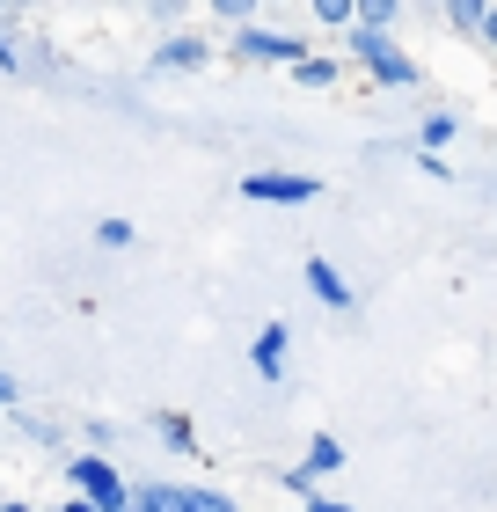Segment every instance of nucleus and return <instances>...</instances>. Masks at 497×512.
Masks as SVG:
<instances>
[{"instance_id":"f257e3e1","label":"nucleus","mask_w":497,"mask_h":512,"mask_svg":"<svg viewBox=\"0 0 497 512\" xmlns=\"http://www.w3.org/2000/svg\"><path fill=\"white\" fill-rule=\"evenodd\" d=\"M66 476H74V491H81V498H96L103 512H125V505H132L125 476H117L110 461H96V454H74V461H66Z\"/></svg>"},{"instance_id":"7ed1b4c3","label":"nucleus","mask_w":497,"mask_h":512,"mask_svg":"<svg viewBox=\"0 0 497 512\" xmlns=\"http://www.w3.org/2000/svg\"><path fill=\"white\" fill-rule=\"evenodd\" d=\"M351 52H359V59L373 66V74L388 81V88H410V81H417V66L402 59V52H395V44H388L381 30H359V37H351Z\"/></svg>"},{"instance_id":"1a4fd4ad","label":"nucleus","mask_w":497,"mask_h":512,"mask_svg":"<svg viewBox=\"0 0 497 512\" xmlns=\"http://www.w3.org/2000/svg\"><path fill=\"white\" fill-rule=\"evenodd\" d=\"M446 15H454L461 30H483V22H490V0H446Z\"/></svg>"},{"instance_id":"6ab92c4d","label":"nucleus","mask_w":497,"mask_h":512,"mask_svg":"<svg viewBox=\"0 0 497 512\" xmlns=\"http://www.w3.org/2000/svg\"><path fill=\"white\" fill-rule=\"evenodd\" d=\"M0 403H15V381H8V374H0Z\"/></svg>"},{"instance_id":"2eb2a0df","label":"nucleus","mask_w":497,"mask_h":512,"mask_svg":"<svg viewBox=\"0 0 497 512\" xmlns=\"http://www.w3.org/2000/svg\"><path fill=\"white\" fill-rule=\"evenodd\" d=\"M96 242H103V249H125V242H132V220H103Z\"/></svg>"},{"instance_id":"412c9836","label":"nucleus","mask_w":497,"mask_h":512,"mask_svg":"<svg viewBox=\"0 0 497 512\" xmlns=\"http://www.w3.org/2000/svg\"><path fill=\"white\" fill-rule=\"evenodd\" d=\"M0 512H37V505H0Z\"/></svg>"},{"instance_id":"dca6fc26","label":"nucleus","mask_w":497,"mask_h":512,"mask_svg":"<svg viewBox=\"0 0 497 512\" xmlns=\"http://www.w3.org/2000/svg\"><path fill=\"white\" fill-rule=\"evenodd\" d=\"M212 8H220V15H227V22H242V15H249V8H256V0H212Z\"/></svg>"},{"instance_id":"4be33fe9","label":"nucleus","mask_w":497,"mask_h":512,"mask_svg":"<svg viewBox=\"0 0 497 512\" xmlns=\"http://www.w3.org/2000/svg\"><path fill=\"white\" fill-rule=\"evenodd\" d=\"M0 15H8V0H0Z\"/></svg>"},{"instance_id":"f3484780","label":"nucleus","mask_w":497,"mask_h":512,"mask_svg":"<svg viewBox=\"0 0 497 512\" xmlns=\"http://www.w3.org/2000/svg\"><path fill=\"white\" fill-rule=\"evenodd\" d=\"M59 512H103V505L96 498H74V505H59Z\"/></svg>"},{"instance_id":"f03ea898","label":"nucleus","mask_w":497,"mask_h":512,"mask_svg":"<svg viewBox=\"0 0 497 512\" xmlns=\"http://www.w3.org/2000/svg\"><path fill=\"white\" fill-rule=\"evenodd\" d=\"M242 198H256V205H307V198H322V183L315 176H278V169H264V176H242Z\"/></svg>"},{"instance_id":"39448f33","label":"nucleus","mask_w":497,"mask_h":512,"mask_svg":"<svg viewBox=\"0 0 497 512\" xmlns=\"http://www.w3.org/2000/svg\"><path fill=\"white\" fill-rule=\"evenodd\" d=\"M242 52H249V59H264V66H300V59H307V44H300V37H278V30H249V37H242Z\"/></svg>"},{"instance_id":"9d476101","label":"nucleus","mask_w":497,"mask_h":512,"mask_svg":"<svg viewBox=\"0 0 497 512\" xmlns=\"http://www.w3.org/2000/svg\"><path fill=\"white\" fill-rule=\"evenodd\" d=\"M315 15L329 22V30H344V22H351V15H359V0H315Z\"/></svg>"},{"instance_id":"6e6552de","label":"nucleus","mask_w":497,"mask_h":512,"mask_svg":"<svg viewBox=\"0 0 497 512\" xmlns=\"http://www.w3.org/2000/svg\"><path fill=\"white\" fill-rule=\"evenodd\" d=\"M300 469H307V476H337V469H344V439H329V432H322L315 447H307Z\"/></svg>"},{"instance_id":"423d86ee","label":"nucleus","mask_w":497,"mask_h":512,"mask_svg":"<svg viewBox=\"0 0 497 512\" xmlns=\"http://www.w3.org/2000/svg\"><path fill=\"white\" fill-rule=\"evenodd\" d=\"M300 278H307V293H315L322 308H351V286H344V271L329 264V256H307V271H300Z\"/></svg>"},{"instance_id":"5701e85b","label":"nucleus","mask_w":497,"mask_h":512,"mask_svg":"<svg viewBox=\"0 0 497 512\" xmlns=\"http://www.w3.org/2000/svg\"><path fill=\"white\" fill-rule=\"evenodd\" d=\"M125 512H139V505H125Z\"/></svg>"},{"instance_id":"ddd939ff","label":"nucleus","mask_w":497,"mask_h":512,"mask_svg":"<svg viewBox=\"0 0 497 512\" xmlns=\"http://www.w3.org/2000/svg\"><path fill=\"white\" fill-rule=\"evenodd\" d=\"M161 439H169V447H183V454H198V439H191V425H183V417H161Z\"/></svg>"},{"instance_id":"0eeeda50","label":"nucleus","mask_w":497,"mask_h":512,"mask_svg":"<svg viewBox=\"0 0 497 512\" xmlns=\"http://www.w3.org/2000/svg\"><path fill=\"white\" fill-rule=\"evenodd\" d=\"M154 66H176V74H198V66H205V44H198V37H169V44L154 52Z\"/></svg>"},{"instance_id":"a211bd4d","label":"nucleus","mask_w":497,"mask_h":512,"mask_svg":"<svg viewBox=\"0 0 497 512\" xmlns=\"http://www.w3.org/2000/svg\"><path fill=\"white\" fill-rule=\"evenodd\" d=\"M307 512H351V505H337V498H315V505H307Z\"/></svg>"},{"instance_id":"9b49d317","label":"nucleus","mask_w":497,"mask_h":512,"mask_svg":"<svg viewBox=\"0 0 497 512\" xmlns=\"http://www.w3.org/2000/svg\"><path fill=\"white\" fill-rule=\"evenodd\" d=\"M446 139H454V110H432L424 118V147H446Z\"/></svg>"},{"instance_id":"aec40b11","label":"nucleus","mask_w":497,"mask_h":512,"mask_svg":"<svg viewBox=\"0 0 497 512\" xmlns=\"http://www.w3.org/2000/svg\"><path fill=\"white\" fill-rule=\"evenodd\" d=\"M483 37H490V44H497V8H490V22H483Z\"/></svg>"},{"instance_id":"20e7f679","label":"nucleus","mask_w":497,"mask_h":512,"mask_svg":"<svg viewBox=\"0 0 497 512\" xmlns=\"http://www.w3.org/2000/svg\"><path fill=\"white\" fill-rule=\"evenodd\" d=\"M286 344H293L286 322H264V330H256V344H249V366H256L264 381H286Z\"/></svg>"},{"instance_id":"4468645a","label":"nucleus","mask_w":497,"mask_h":512,"mask_svg":"<svg viewBox=\"0 0 497 512\" xmlns=\"http://www.w3.org/2000/svg\"><path fill=\"white\" fill-rule=\"evenodd\" d=\"M395 8H402V0H359V22H366V30H381Z\"/></svg>"},{"instance_id":"f8f14e48","label":"nucleus","mask_w":497,"mask_h":512,"mask_svg":"<svg viewBox=\"0 0 497 512\" xmlns=\"http://www.w3.org/2000/svg\"><path fill=\"white\" fill-rule=\"evenodd\" d=\"M293 74H300L307 88H329V81H337V66H329V59H300V66H293Z\"/></svg>"}]
</instances>
